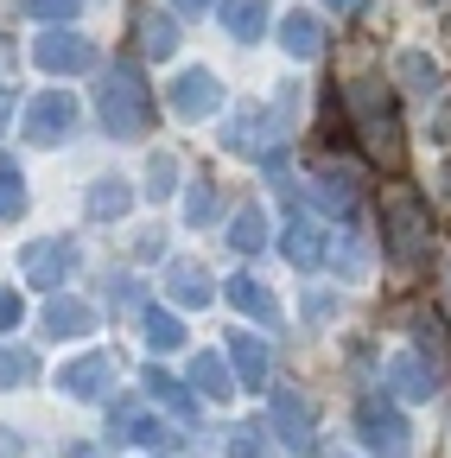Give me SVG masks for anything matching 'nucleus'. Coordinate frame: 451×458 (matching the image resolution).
Returning a JSON list of instances; mask_svg holds the SVG:
<instances>
[{
    "mask_svg": "<svg viewBox=\"0 0 451 458\" xmlns=\"http://www.w3.org/2000/svg\"><path fill=\"white\" fill-rule=\"evenodd\" d=\"M344 102H350V122H356L363 147L394 172V165H401V153H407L401 114H394V89H388L381 77H350V83H344Z\"/></svg>",
    "mask_w": 451,
    "mask_h": 458,
    "instance_id": "1",
    "label": "nucleus"
},
{
    "mask_svg": "<svg viewBox=\"0 0 451 458\" xmlns=\"http://www.w3.org/2000/svg\"><path fill=\"white\" fill-rule=\"evenodd\" d=\"M96 108H102V128L115 134V140H134V134L153 128V96H146V83H140L134 64H115V71L102 77Z\"/></svg>",
    "mask_w": 451,
    "mask_h": 458,
    "instance_id": "2",
    "label": "nucleus"
},
{
    "mask_svg": "<svg viewBox=\"0 0 451 458\" xmlns=\"http://www.w3.org/2000/svg\"><path fill=\"white\" fill-rule=\"evenodd\" d=\"M381 223H388V255L401 261V267H420L426 249H432L426 204H420L407 185H381Z\"/></svg>",
    "mask_w": 451,
    "mask_h": 458,
    "instance_id": "3",
    "label": "nucleus"
},
{
    "mask_svg": "<svg viewBox=\"0 0 451 458\" xmlns=\"http://www.w3.org/2000/svg\"><path fill=\"white\" fill-rule=\"evenodd\" d=\"M71 134H77V96L45 89V96L26 102V140H32V147H58V140H71Z\"/></svg>",
    "mask_w": 451,
    "mask_h": 458,
    "instance_id": "4",
    "label": "nucleus"
},
{
    "mask_svg": "<svg viewBox=\"0 0 451 458\" xmlns=\"http://www.w3.org/2000/svg\"><path fill=\"white\" fill-rule=\"evenodd\" d=\"M32 64H38V71H51V77H77V71H89V64H96V45H89L83 32H71V20H64L58 32H38Z\"/></svg>",
    "mask_w": 451,
    "mask_h": 458,
    "instance_id": "5",
    "label": "nucleus"
},
{
    "mask_svg": "<svg viewBox=\"0 0 451 458\" xmlns=\"http://www.w3.org/2000/svg\"><path fill=\"white\" fill-rule=\"evenodd\" d=\"M165 102H172L179 122H204V114H216V108H222V83H216V71L191 64V71H179V77H172Z\"/></svg>",
    "mask_w": 451,
    "mask_h": 458,
    "instance_id": "6",
    "label": "nucleus"
},
{
    "mask_svg": "<svg viewBox=\"0 0 451 458\" xmlns=\"http://www.w3.org/2000/svg\"><path fill=\"white\" fill-rule=\"evenodd\" d=\"M273 439L287 445L293 458H312L318 452V427H312V408L293 394V388H273Z\"/></svg>",
    "mask_w": 451,
    "mask_h": 458,
    "instance_id": "7",
    "label": "nucleus"
},
{
    "mask_svg": "<svg viewBox=\"0 0 451 458\" xmlns=\"http://www.w3.org/2000/svg\"><path fill=\"white\" fill-rule=\"evenodd\" d=\"M356 433H363V445L381 452V458H401V452H407V420L394 414V401H381V394L356 408Z\"/></svg>",
    "mask_w": 451,
    "mask_h": 458,
    "instance_id": "8",
    "label": "nucleus"
},
{
    "mask_svg": "<svg viewBox=\"0 0 451 458\" xmlns=\"http://www.w3.org/2000/svg\"><path fill=\"white\" fill-rule=\"evenodd\" d=\"M20 267L32 286H64V274L77 267V249H71V236H51V242H32L20 255Z\"/></svg>",
    "mask_w": 451,
    "mask_h": 458,
    "instance_id": "9",
    "label": "nucleus"
},
{
    "mask_svg": "<svg viewBox=\"0 0 451 458\" xmlns=\"http://www.w3.org/2000/svg\"><path fill=\"white\" fill-rule=\"evenodd\" d=\"M222 351H230V369H236L242 388H267V369H273L267 337H255V331H230V337H222Z\"/></svg>",
    "mask_w": 451,
    "mask_h": 458,
    "instance_id": "10",
    "label": "nucleus"
},
{
    "mask_svg": "<svg viewBox=\"0 0 451 458\" xmlns=\"http://www.w3.org/2000/svg\"><path fill=\"white\" fill-rule=\"evenodd\" d=\"M388 388L401 394V401H432V388H438V369L426 363V351H401L388 363Z\"/></svg>",
    "mask_w": 451,
    "mask_h": 458,
    "instance_id": "11",
    "label": "nucleus"
},
{
    "mask_svg": "<svg viewBox=\"0 0 451 458\" xmlns=\"http://www.w3.org/2000/svg\"><path fill=\"white\" fill-rule=\"evenodd\" d=\"M280 249H287V261H293V267H324L330 236H324L312 216H293V223H287V236H280Z\"/></svg>",
    "mask_w": 451,
    "mask_h": 458,
    "instance_id": "12",
    "label": "nucleus"
},
{
    "mask_svg": "<svg viewBox=\"0 0 451 458\" xmlns=\"http://www.w3.org/2000/svg\"><path fill=\"white\" fill-rule=\"evenodd\" d=\"M280 45H287V57H299V64H312V57H324V20L318 13H287L280 20Z\"/></svg>",
    "mask_w": 451,
    "mask_h": 458,
    "instance_id": "13",
    "label": "nucleus"
},
{
    "mask_svg": "<svg viewBox=\"0 0 451 458\" xmlns=\"http://www.w3.org/2000/svg\"><path fill=\"white\" fill-rule=\"evenodd\" d=\"M108 433H115L121 445H165V427L146 414V408H134V401H121V408H108Z\"/></svg>",
    "mask_w": 451,
    "mask_h": 458,
    "instance_id": "14",
    "label": "nucleus"
},
{
    "mask_svg": "<svg viewBox=\"0 0 451 458\" xmlns=\"http://www.w3.org/2000/svg\"><path fill=\"white\" fill-rule=\"evenodd\" d=\"M165 293H172L179 306H210L216 280H210L204 261H172V267H165Z\"/></svg>",
    "mask_w": 451,
    "mask_h": 458,
    "instance_id": "15",
    "label": "nucleus"
},
{
    "mask_svg": "<svg viewBox=\"0 0 451 458\" xmlns=\"http://www.w3.org/2000/svg\"><path fill=\"white\" fill-rule=\"evenodd\" d=\"M58 388H64L71 401H96V394L108 388V357H102V351H89V357H77V363H64V376H58Z\"/></svg>",
    "mask_w": 451,
    "mask_h": 458,
    "instance_id": "16",
    "label": "nucleus"
},
{
    "mask_svg": "<svg viewBox=\"0 0 451 458\" xmlns=\"http://www.w3.org/2000/svg\"><path fill=\"white\" fill-rule=\"evenodd\" d=\"M216 20H222V32L230 38H261L267 32V0H216Z\"/></svg>",
    "mask_w": 451,
    "mask_h": 458,
    "instance_id": "17",
    "label": "nucleus"
},
{
    "mask_svg": "<svg viewBox=\"0 0 451 458\" xmlns=\"http://www.w3.org/2000/svg\"><path fill=\"white\" fill-rule=\"evenodd\" d=\"M191 388H197V394H210V401H230V394H236V369L222 363V351L191 357Z\"/></svg>",
    "mask_w": 451,
    "mask_h": 458,
    "instance_id": "18",
    "label": "nucleus"
},
{
    "mask_svg": "<svg viewBox=\"0 0 451 458\" xmlns=\"http://www.w3.org/2000/svg\"><path fill=\"white\" fill-rule=\"evenodd\" d=\"M45 331H51V337H89V331H96V312H89L83 300H64V293H58V300L45 306Z\"/></svg>",
    "mask_w": 451,
    "mask_h": 458,
    "instance_id": "19",
    "label": "nucleus"
},
{
    "mask_svg": "<svg viewBox=\"0 0 451 458\" xmlns=\"http://www.w3.org/2000/svg\"><path fill=\"white\" fill-rule=\"evenodd\" d=\"M222 293H230L242 312H255L261 325H273L280 318V306H273V293H267V286L255 280V274H230V280H222Z\"/></svg>",
    "mask_w": 451,
    "mask_h": 458,
    "instance_id": "20",
    "label": "nucleus"
},
{
    "mask_svg": "<svg viewBox=\"0 0 451 458\" xmlns=\"http://www.w3.org/2000/svg\"><path fill=\"white\" fill-rule=\"evenodd\" d=\"M140 51H146V57H172V51H179V13H172V7H159V13L140 20Z\"/></svg>",
    "mask_w": 451,
    "mask_h": 458,
    "instance_id": "21",
    "label": "nucleus"
},
{
    "mask_svg": "<svg viewBox=\"0 0 451 458\" xmlns=\"http://www.w3.org/2000/svg\"><path fill=\"white\" fill-rule=\"evenodd\" d=\"M128 210H134L128 179H96V185H89V216H96V223H115V216H128Z\"/></svg>",
    "mask_w": 451,
    "mask_h": 458,
    "instance_id": "22",
    "label": "nucleus"
},
{
    "mask_svg": "<svg viewBox=\"0 0 451 458\" xmlns=\"http://www.w3.org/2000/svg\"><path fill=\"white\" fill-rule=\"evenodd\" d=\"M312 191H318V204H324L330 216H350V210H356V179H350V172H337V165L318 172Z\"/></svg>",
    "mask_w": 451,
    "mask_h": 458,
    "instance_id": "23",
    "label": "nucleus"
},
{
    "mask_svg": "<svg viewBox=\"0 0 451 458\" xmlns=\"http://www.w3.org/2000/svg\"><path fill=\"white\" fill-rule=\"evenodd\" d=\"M140 331H146V351H179V344H185V318L165 312V306H146L140 312Z\"/></svg>",
    "mask_w": 451,
    "mask_h": 458,
    "instance_id": "24",
    "label": "nucleus"
},
{
    "mask_svg": "<svg viewBox=\"0 0 451 458\" xmlns=\"http://www.w3.org/2000/svg\"><path fill=\"white\" fill-rule=\"evenodd\" d=\"M394 71L407 77V89H413V96H438V83H445V77H438V64H432L420 45H407L401 57H394Z\"/></svg>",
    "mask_w": 451,
    "mask_h": 458,
    "instance_id": "25",
    "label": "nucleus"
},
{
    "mask_svg": "<svg viewBox=\"0 0 451 458\" xmlns=\"http://www.w3.org/2000/svg\"><path fill=\"white\" fill-rule=\"evenodd\" d=\"M185 388H191V382H172L165 369H146V394L159 401V408H172L179 420H197V401H191Z\"/></svg>",
    "mask_w": 451,
    "mask_h": 458,
    "instance_id": "26",
    "label": "nucleus"
},
{
    "mask_svg": "<svg viewBox=\"0 0 451 458\" xmlns=\"http://www.w3.org/2000/svg\"><path fill=\"white\" fill-rule=\"evenodd\" d=\"M230 249H242V255L267 249V216H261L255 204H242V210L230 216Z\"/></svg>",
    "mask_w": 451,
    "mask_h": 458,
    "instance_id": "27",
    "label": "nucleus"
},
{
    "mask_svg": "<svg viewBox=\"0 0 451 458\" xmlns=\"http://www.w3.org/2000/svg\"><path fill=\"white\" fill-rule=\"evenodd\" d=\"M26 210V179H20V165L0 153V223H13Z\"/></svg>",
    "mask_w": 451,
    "mask_h": 458,
    "instance_id": "28",
    "label": "nucleus"
},
{
    "mask_svg": "<svg viewBox=\"0 0 451 458\" xmlns=\"http://www.w3.org/2000/svg\"><path fill=\"white\" fill-rule=\"evenodd\" d=\"M172 185H179V159H172V153H153V165H146V198H172Z\"/></svg>",
    "mask_w": 451,
    "mask_h": 458,
    "instance_id": "29",
    "label": "nucleus"
},
{
    "mask_svg": "<svg viewBox=\"0 0 451 458\" xmlns=\"http://www.w3.org/2000/svg\"><path fill=\"white\" fill-rule=\"evenodd\" d=\"M77 7H83V0H20V13L26 20H45V26H64Z\"/></svg>",
    "mask_w": 451,
    "mask_h": 458,
    "instance_id": "30",
    "label": "nucleus"
},
{
    "mask_svg": "<svg viewBox=\"0 0 451 458\" xmlns=\"http://www.w3.org/2000/svg\"><path fill=\"white\" fill-rule=\"evenodd\" d=\"M38 376V363L26 357V351H0V388H20V382H32Z\"/></svg>",
    "mask_w": 451,
    "mask_h": 458,
    "instance_id": "31",
    "label": "nucleus"
},
{
    "mask_svg": "<svg viewBox=\"0 0 451 458\" xmlns=\"http://www.w3.org/2000/svg\"><path fill=\"white\" fill-rule=\"evenodd\" d=\"M185 216H191L197 229H204V223L216 216V198H210V179H197V185H191V204H185Z\"/></svg>",
    "mask_w": 451,
    "mask_h": 458,
    "instance_id": "32",
    "label": "nucleus"
},
{
    "mask_svg": "<svg viewBox=\"0 0 451 458\" xmlns=\"http://www.w3.org/2000/svg\"><path fill=\"white\" fill-rule=\"evenodd\" d=\"M267 445H261V427H236L230 433V458H261Z\"/></svg>",
    "mask_w": 451,
    "mask_h": 458,
    "instance_id": "33",
    "label": "nucleus"
},
{
    "mask_svg": "<svg viewBox=\"0 0 451 458\" xmlns=\"http://www.w3.org/2000/svg\"><path fill=\"white\" fill-rule=\"evenodd\" d=\"M20 312H26V306H20V293H0V331H13V325H20Z\"/></svg>",
    "mask_w": 451,
    "mask_h": 458,
    "instance_id": "34",
    "label": "nucleus"
},
{
    "mask_svg": "<svg viewBox=\"0 0 451 458\" xmlns=\"http://www.w3.org/2000/svg\"><path fill=\"white\" fill-rule=\"evenodd\" d=\"M134 286H140V280H115V312H134V306H140Z\"/></svg>",
    "mask_w": 451,
    "mask_h": 458,
    "instance_id": "35",
    "label": "nucleus"
},
{
    "mask_svg": "<svg viewBox=\"0 0 451 458\" xmlns=\"http://www.w3.org/2000/svg\"><path fill=\"white\" fill-rule=\"evenodd\" d=\"M165 7H172L179 20H191V13H216V0H165Z\"/></svg>",
    "mask_w": 451,
    "mask_h": 458,
    "instance_id": "36",
    "label": "nucleus"
},
{
    "mask_svg": "<svg viewBox=\"0 0 451 458\" xmlns=\"http://www.w3.org/2000/svg\"><path fill=\"white\" fill-rule=\"evenodd\" d=\"M330 312H337L330 293H312V300H305V318H330Z\"/></svg>",
    "mask_w": 451,
    "mask_h": 458,
    "instance_id": "37",
    "label": "nucleus"
},
{
    "mask_svg": "<svg viewBox=\"0 0 451 458\" xmlns=\"http://www.w3.org/2000/svg\"><path fill=\"white\" fill-rule=\"evenodd\" d=\"M64 458H102V452H96V445H77V439H71V445H64Z\"/></svg>",
    "mask_w": 451,
    "mask_h": 458,
    "instance_id": "38",
    "label": "nucleus"
},
{
    "mask_svg": "<svg viewBox=\"0 0 451 458\" xmlns=\"http://www.w3.org/2000/svg\"><path fill=\"white\" fill-rule=\"evenodd\" d=\"M324 7H330V13H356V7H363V0H324Z\"/></svg>",
    "mask_w": 451,
    "mask_h": 458,
    "instance_id": "39",
    "label": "nucleus"
},
{
    "mask_svg": "<svg viewBox=\"0 0 451 458\" xmlns=\"http://www.w3.org/2000/svg\"><path fill=\"white\" fill-rule=\"evenodd\" d=\"M7 114H13V89H0V122H7Z\"/></svg>",
    "mask_w": 451,
    "mask_h": 458,
    "instance_id": "40",
    "label": "nucleus"
}]
</instances>
